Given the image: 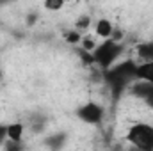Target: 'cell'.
<instances>
[{
	"label": "cell",
	"instance_id": "obj_17",
	"mask_svg": "<svg viewBox=\"0 0 153 151\" xmlns=\"http://www.w3.org/2000/svg\"><path fill=\"white\" fill-rule=\"evenodd\" d=\"M7 141V123H0V148Z\"/></svg>",
	"mask_w": 153,
	"mask_h": 151
},
{
	"label": "cell",
	"instance_id": "obj_14",
	"mask_svg": "<svg viewBox=\"0 0 153 151\" xmlns=\"http://www.w3.org/2000/svg\"><path fill=\"white\" fill-rule=\"evenodd\" d=\"M78 46H80L82 50H85V52H93V50L98 46V43H96V39L93 38V36L84 34L82 39H80V43H78Z\"/></svg>",
	"mask_w": 153,
	"mask_h": 151
},
{
	"label": "cell",
	"instance_id": "obj_12",
	"mask_svg": "<svg viewBox=\"0 0 153 151\" xmlns=\"http://www.w3.org/2000/svg\"><path fill=\"white\" fill-rule=\"evenodd\" d=\"M82 36H84V34H82V32H78L75 27H73V29H70V30H66V32L62 34V39H64L68 44H73V46H75V44L80 43Z\"/></svg>",
	"mask_w": 153,
	"mask_h": 151
},
{
	"label": "cell",
	"instance_id": "obj_15",
	"mask_svg": "<svg viewBox=\"0 0 153 151\" xmlns=\"http://www.w3.org/2000/svg\"><path fill=\"white\" fill-rule=\"evenodd\" d=\"M66 4H68L66 0H45V2H43V7H45L46 11L57 13V11H61Z\"/></svg>",
	"mask_w": 153,
	"mask_h": 151
},
{
	"label": "cell",
	"instance_id": "obj_20",
	"mask_svg": "<svg viewBox=\"0 0 153 151\" xmlns=\"http://www.w3.org/2000/svg\"><path fill=\"white\" fill-rule=\"evenodd\" d=\"M66 2H71V0H66Z\"/></svg>",
	"mask_w": 153,
	"mask_h": 151
},
{
	"label": "cell",
	"instance_id": "obj_18",
	"mask_svg": "<svg viewBox=\"0 0 153 151\" xmlns=\"http://www.w3.org/2000/svg\"><path fill=\"white\" fill-rule=\"evenodd\" d=\"M11 2H14V0H0V5H5V4H11Z\"/></svg>",
	"mask_w": 153,
	"mask_h": 151
},
{
	"label": "cell",
	"instance_id": "obj_6",
	"mask_svg": "<svg viewBox=\"0 0 153 151\" xmlns=\"http://www.w3.org/2000/svg\"><path fill=\"white\" fill-rule=\"evenodd\" d=\"M68 142V133L66 132H55L45 137V146L48 150H62Z\"/></svg>",
	"mask_w": 153,
	"mask_h": 151
},
{
	"label": "cell",
	"instance_id": "obj_8",
	"mask_svg": "<svg viewBox=\"0 0 153 151\" xmlns=\"http://www.w3.org/2000/svg\"><path fill=\"white\" fill-rule=\"evenodd\" d=\"M112 32H114V23H112L109 18H100V20L94 23V34H96L98 38L107 39V38L112 36Z\"/></svg>",
	"mask_w": 153,
	"mask_h": 151
},
{
	"label": "cell",
	"instance_id": "obj_13",
	"mask_svg": "<svg viewBox=\"0 0 153 151\" xmlns=\"http://www.w3.org/2000/svg\"><path fill=\"white\" fill-rule=\"evenodd\" d=\"M45 128H46V119L43 115H34L32 121H30V130L34 133H43Z\"/></svg>",
	"mask_w": 153,
	"mask_h": 151
},
{
	"label": "cell",
	"instance_id": "obj_1",
	"mask_svg": "<svg viewBox=\"0 0 153 151\" xmlns=\"http://www.w3.org/2000/svg\"><path fill=\"white\" fill-rule=\"evenodd\" d=\"M135 66L137 64L134 61L126 59V61H117L109 70L102 71V76H103L105 84L109 85L111 94L114 98L121 96L130 87V84L135 80Z\"/></svg>",
	"mask_w": 153,
	"mask_h": 151
},
{
	"label": "cell",
	"instance_id": "obj_19",
	"mask_svg": "<svg viewBox=\"0 0 153 151\" xmlns=\"http://www.w3.org/2000/svg\"><path fill=\"white\" fill-rule=\"evenodd\" d=\"M0 78H2V68H0Z\"/></svg>",
	"mask_w": 153,
	"mask_h": 151
},
{
	"label": "cell",
	"instance_id": "obj_9",
	"mask_svg": "<svg viewBox=\"0 0 153 151\" xmlns=\"http://www.w3.org/2000/svg\"><path fill=\"white\" fill-rule=\"evenodd\" d=\"M23 135H25V123H22V121L7 123V139L9 141L22 142L23 141Z\"/></svg>",
	"mask_w": 153,
	"mask_h": 151
},
{
	"label": "cell",
	"instance_id": "obj_3",
	"mask_svg": "<svg viewBox=\"0 0 153 151\" xmlns=\"http://www.w3.org/2000/svg\"><path fill=\"white\" fill-rule=\"evenodd\" d=\"M126 141L141 151H153V124L135 123L126 132Z\"/></svg>",
	"mask_w": 153,
	"mask_h": 151
},
{
	"label": "cell",
	"instance_id": "obj_10",
	"mask_svg": "<svg viewBox=\"0 0 153 151\" xmlns=\"http://www.w3.org/2000/svg\"><path fill=\"white\" fill-rule=\"evenodd\" d=\"M135 78L146 80V82L153 84V61L139 62V64L135 66Z\"/></svg>",
	"mask_w": 153,
	"mask_h": 151
},
{
	"label": "cell",
	"instance_id": "obj_4",
	"mask_svg": "<svg viewBox=\"0 0 153 151\" xmlns=\"http://www.w3.org/2000/svg\"><path fill=\"white\" fill-rule=\"evenodd\" d=\"M76 117L87 124H100L105 117V109L96 101H87L76 109Z\"/></svg>",
	"mask_w": 153,
	"mask_h": 151
},
{
	"label": "cell",
	"instance_id": "obj_2",
	"mask_svg": "<svg viewBox=\"0 0 153 151\" xmlns=\"http://www.w3.org/2000/svg\"><path fill=\"white\" fill-rule=\"evenodd\" d=\"M123 50H125V46L119 41H116L112 38H107L103 39V43H100L91 52L93 53V62L102 71H105V70H109L112 64H116L119 61V57L123 55Z\"/></svg>",
	"mask_w": 153,
	"mask_h": 151
},
{
	"label": "cell",
	"instance_id": "obj_5",
	"mask_svg": "<svg viewBox=\"0 0 153 151\" xmlns=\"http://www.w3.org/2000/svg\"><path fill=\"white\" fill-rule=\"evenodd\" d=\"M126 91H128L134 98L141 100L144 105H148L150 109H153V84L146 82V80L135 78V80L130 84V87H128Z\"/></svg>",
	"mask_w": 153,
	"mask_h": 151
},
{
	"label": "cell",
	"instance_id": "obj_16",
	"mask_svg": "<svg viewBox=\"0 0 153 151\" xmlns=\"http://www.w3.org/2000/svg\"><path fill=\"white\" fill-rule=\"evenodd\" d=\"M38 21H39V14L34 13V11H30V13L25 16V25H27V27H34Z\"/></svg>",
	"mask_w": 153,
	"mask_h": 151
},
{
	"label": "cell",
	"instance_id": "obj_11",
	"mask_svg": "<svg viewBox=\"0 0 153 151\" xmlns=\"http://www.w3.org/2000/svg\"><path fill=\"white\" fill-rule=\"evenodd\" d=\"M91 23H93V20H91V16L89 14H80V16H76V20H75V27L78 32H87L89 30V27H91Z\"/></svg>",
	"mask_w": 153,
	"mask_h": 151
},
{
	"label": "cell",
	"instance_id": "obj_7",
	"mask_svg": "<svg viewBox=\"0 0 153 151\" xmlns=\"http://www.w3.org/2000/svg\"><path fill=\"white\" fill-rule=\"evenodd\" d=\"M135 55H137L139 62L153 61V39H146V41L139 43L135 46Z\"/></svg>",
	"mask_w": 153,
	"mask_h": 151
}]
</instances>
